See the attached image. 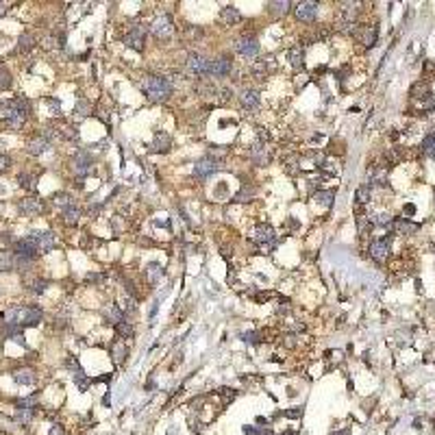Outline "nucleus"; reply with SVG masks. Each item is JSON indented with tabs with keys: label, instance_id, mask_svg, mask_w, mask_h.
Listing matches in <instances>:
<instances>
[{
	"label": "nucleus",
	"instance_id": "f257e3e1",
	"mask_svg": "<svg viewBox=\"0 0 435 435\" xmlns=\"http://www.w3.org/2000/svg\"><path fill=\"white\" fill-rule=\"evenodd\" d=\"M5 327H35L42 322L40 307H9L3 313Z\"/></svg>",
	"mask_w": 435,
	"mask_h": 435
},
{
	"label": "nucleus",
	"instance_id": "f03ea898",
	"mask_svg": "<svg viewBox=\"0 0 435 435\" xmlns=\"http://www.w3.org/2000/svg\"><path fill=\"white\" fill-rule=\"evenodd\" d=\"M142 89H144V94L155 100V103H159V100H165L170 94H172V85H170V81L168 79H163V77H146L142 81Z\"/></svg>",
	"mask_w": 435,
	"mask_h": 435
},
{
	"label": "nucleus",
	"instance_id": "7ed1b4c3",
	"mask_svg": "<svg viewBox=\"0 0 435 435\" xmlns=\"http://www.w3.org/2000/svg\"><path fill=\"white\" fill-rule=\"evenodd\" d=\"M255 242L261 246V251H272L274 244H276L274 229L270 224H257V229H255Z\"/></svg>",
	"mask_w": 435,
	"mask_h": 435
},
{
	"label": "nucleus",
	"instance_id": "20e7f679",
	"mask_svg": "<svg viewBox=\"0 0 435 435\" xmlns=\"http://www.w3.org/2000/svg\"><path fill=\"white\" fill-rule=\"evenodd\" d=\"M370 257H372L376 263L387 261V257H390V237L374 239V242L370 244Z\"/></svg>",
	"mask_w": 435,
	"mask_h": 435
},
{
	"label": "nucleus",
	"instance_id": "39448f33",
	"mask_svg": "<svg viewBox=\"0 0 435 435\" xmlns=\"http://www.w3.org/2000/svg\"><path fill=\"white\" fill-rule=\"evenodd\" d=\"M13 251H15V257H22V259H35L37 246H35V239H33V235H29V237H22V239H17V242H15V246H13Z\"/></svg>",
	"mask_w": 435,
	"mask_h": 435
},
{
	"label": "nucleus",
	"instance_id": "423d86ee",
	"mask_svg": "<svg viewBox=\"0 0 435 435\" xmlns=\"http://www.w3.org/2000/svg\"><path fill=\"white\" fill-rule=\"evenodd\" d=\"M126 46H131L133 50H144V44H146V29L144 26H131V31L126 33L124 37Z\"/></svg>",
	"mask_w": 435,
	"mask_h": 435
},
{
	"label": "nucleus",
	"instance_id": "0eeeda50",
	"mask_svg": "<svg viewBox=\"0 0 435 435\" xmlns=\"http://www.w3.org/2000/svg\"><path fill=\"white\" fill-rule=\"evenodd\" d=\"M318 3H311V0H305V3H298L296 5V17L302 22H311V20H316V15H318Z\"/></svg>",
	"mask_w": 435,
	"mask_h": 435
},
{
	"label": "nucleus",
	"instance_id": "6e6552de",
	"mask_svg": "<svg viewBox=\"0 0 435 435\" xmlns=\"http://www.w3.org/2000/svg\"><path fill=\"white\" fill-rule=\"evenodd\" d=\"M35 239V246H37V253H50L54 244H57V237L50 231H44V233H31Z\"/></svg>",
	"mask_w": 435,
	"mask_h": 435
},
{
	"label": "nucleus",
	"instance_id": "1a4fd4ad",
	"mask_svg": "<svg viewBox=\"0 0 435 435\" xmlns=\"http://www.w3.org/2000/svg\"><path fill=\"white\" fill-rule=\"evenodd\" d=\"M187 66H190L192 74H196V77H207L209 68H211V61L205 59L202 54H192V57L187 59Z\"/></svg>",
	"mask_w": 435,
	"mask_h": 435
},
{
	"label": "nucleus",
	"instance_id": "9d476101",
	"mask_svg": "<svg viewBox=\"0 0 435 435\" xmlns=\"http://www.w3.org/2000/svg\"><path fill=\"white\" fill-rule=\"evenodd\" d=\"M72 170L77 177H85V174L91 172V157L85 153V150H81L77 157H74V161H72Z\"/></svg>",
	"mask_w": 435,
	"mask_h": 435
},
{
	"label": "nucleus",
	"instance_id": "9b49d317",
	"mask_svg": "<svg viewBox=\"0 0 435 435\" xmlns=\"http://www.w3.org/2000/svg\"><path fill=\"white\" fill-rule=\"evenodd\" d=\"M153 33H155V37H159V40H170L172 33H174L170 17H168V15L157 17L155 24H153Z\"/></svg>",
	"mask_w": 435,
	"mask_h": 435
},
{
	"label": "nucleus",
	"instance_id": "f8f14e48",
	"mask_svg": "<svg viewBox=\"0 0 435 435\" xmlns=\"http://www.w3.org/2000/svg\"><path fill=\"white\" fill-rule=\"evenodd\" d=\"M218 170H220V165H218V161L214 159V157H207V159H202V161H198L196 165H194V174H196L198 179H207L209 174H214Z\"/></svg>",
	"mask_w": 435,
	"mask_h": 435
},
{
	"label": "nucleus",
	"instance_id": "ddd939ff",
	"mask_svg": "<svg viewBox=\"0 0 435 435\" xmlns=\"http://www.w3.org/2000/svg\"><path fill=\"white\" fill-rule=\"evenodd\" d=\"M235 48L239 54H244V57H255V54L259 52V44L257 40H253V37H242L237 44H235Z\"/></svg>",
	"mask_w": 435,
	"mask_h": 435
},
{
	"label": "nucleus",
	"instance_id": "4468645a",
	"mask_svg": "<svg viewBox=\"0 0 435 435\" xmlns=\"http://www.w3.org/2000/svg\"><path fill=\"white\" fill-rule=\"evenodd\" d=\"M233 70V63H231L229 57H220L216 61H211V68H209V74H214V77H226Z\"/></svg>",
	"mask_w": 435,
	"mask_h": 435
},
{
	"label": "nucleus",
	"instance_id": "2eb2a0df",
	"mask_svg": "<svg viewBox=\"0 0 435 435\" xmlns=\"http://www.w3.org/2000/svg\"><path fill=\"white\" fill-rule=\"evenodd\" d=\"M220 17L224 20V24H231V26L242 22V13H239L235 7H224V9H222V13H220Z\"/></svg>",
	"mask_w": 435,
	"mask_h": 435
},
{
	"label": "nucleus",
	"instance_id": "dca6fc26",
	"mask_svg": "<svg viewBox=\"0 0 435 435\" xmlns=\"http://www.w3.org/2000/svg\"><path fill=\"white\" fill-rule=\"evenodd\" d=\"M170 135L168 133H157L155 135V142H153V146H150V150L153 153H165L170 148Z\"/></svg>",
	"mask_w": 435,
	"mask_h": 435
},
{
	"label": "nucleus",
	"instance_id": "f3484780",
	"mask_svg": "<svg viewBox=\"0 0 435 435\" xmlns=\"http://www.w3.org/2000/svg\"><path fill=\"white\" fill-rule=\"evenodd\" d=\"M20 211L26 214V216H35V214H40V211H42V202L35 200V198H24L20 202Z\"/></svg>",
	"mask_w": 435,
	"mask_h": 435
},
{
	"label": "nucleus",
	"instance_id": "a211bd4d",
	"mask_svg": "<svg viewBox=\"0 0 435 435\" xmlns=\"http://www.w3.org/2000/svg\"><path fill=\"white\" fill-rule=\"evenodd\" d=\"M48 140L46 137H35L33 142H29V153L31 155H44L46 150H48Z\"/></svg>",
	"mask_w": 435,
	"mask_h": 435
},
{
	"label": "nucleus",
	"instance_id": "6ab92c4d",
	"mask_svg": "<svg viewBox=\"0 0 435 435\" xmlns=\"http://www.w3.org/2000/svg\"><path fill=\"white\" fill-rule=\"evenodd\" d=\"M239 100H242V105H244L246 109H253V107L259 105V94H257L255 89H244L242 96H239Z\"/></svg>",
	"mask_w": 435,
	"mask_h": 435
},
{
	"label": "nucleus",
	"instance_id": "aec40b11",
	"mask_svg": "<svg viewBox=\"0 0 435 435\" xmlns=\"http://www.w3.org/2000/svg\"><path fill=\"white\" fill-rule=\"evenodd\" d=\"M313 200H316L318 205H322V207H331V205H333V200H335V192H333V190H327V192H316V194H313Z\"/></svg>",
	"mask_w": 435,
	"mask_h": 435
},
{
	"label": "nucleus",
	"instance_id": "412c9836",
	"mask_svg": "<svg viewBox=\"0 0 435 435\" xmlns=\"http://www.w3.org/2000/svg\"><path fill=\"white\" fill-rule=\"evenodd\" d=\"M357 37H362V42L366 44V46H374L376 44V26H364L362 31H357Z\"/></svg>",
	"mask_w": 435,
	"mask_h": 435
},
{
	"label": "nucleus",
	"instance_id": "4be33fe9",
	"mask_svg": "<svg viewBox=\"0 0 435 435\" xmlns=\"http://www.w3.org/2000/svg\"><path fill=\"white\" fill-rule=\"evenodd\" d=\"M392 224H394V231H396V233H401V235H403V233H413V231H418V226L411 224V222H407L405 218H396Z\"/></svg>",
	"mask_w": 435,
	"mask_h": 435
},
{
	"label": "nucleus",
	"instance_id": "5701e85b",
	"mask_svg": "<svg viewBox=\"0 0 435 435\" xmlns=\"http://www.w3.org/2000/svg\"><path fill=\"white\" fill-rule=\"evenodd\" d=\"M163 276V268L159 266V263H150L146 268V279L150 281V283H157Z\"/></svg>",
	"mask_w": 435,
	"mask_h": 435
},
{
	"label": "nucleus",
	"instance_id": "b1692460",
	"mask_svg": "<svg viewBox=\"0 0 435 435\" xmlns=\"http://www.w3.org/2000/svg\"><path fill=\"white\" fill-rule=\"evenodd\" d=\"M290 61H292V66L296 70H300L305 66V52L300 50V46H296V48L290 50Z\"/></svg>",
	"mask_w": 435,
	"mask_h": 435
},
{
	"label": "nucleus",
	"instance_id": "393cba45",
	"mask_svg": "<svg viewBox=\"0 0 435 435\" xmlns=\"http://www.w3.org/2000/svg\"><path fill=\"white\" fill-rule=\"evenodd\" d=\"M13 379L20 385H33L35 383V374L31 372V370H17V372L13 374Z\"/></svg>",
	"mask_w": 435,
	"mask_h": 435
},
{
	"label": "nucleus",
	"instance_id": "a878e982",
	"mask_svg": "<svg viewBox=\"0 0 435 435\" xmlns=\"http://www.w3.org/2000/svg\"><path fill=\"white\" fill-rule=\"evenodd\" d=\"M255 194H257V190L253 187V185H251V187H248V185H244V187L235 194L233 200H235V202H248L251 198H255Z\"/></svg>",
	"mask_w": 435,
	"mask_h": 435
},
{
	"label": "nucleus",
	"instance_id": "bb28decb",
	"mask_svg": "<svg viewBox=\"0 0 435 435\" xmlns=\"http://www.w3.org/2000/svg\"><path fill=\"white\" fill-rule=\"evenodd\" d=\"M411 96L413 98H429V83L427 81L415 83V85L411 87Z\"/></svg>",
	"mask_w": 435,
	"mask_h": 435
},
{
	"label": "nucleus",
	"instance_id": "cd10ccee",
	"mask_svg": "<svg viewBox=\"0 0 435 435\" xmlns=\"http://www.w3.org/2000/svg\"><path fill=\"white\" fill-rule=\"evenodd\" d=\"M111 355H114L116 364H122V359L126 357V346L122 344V342H116V344L111 346Z\"/></svg>",
	"mask_w": 435,
	"mask_h": 435
},
{
	"label": "nucleus",
	"instance_id": "c85d7f7f",
	"mask_svg": "<svg viewBox=\"0 0 435 435\" xmlns=\"http://www.w3.org/2000/svg\"><path fill=\"white\" fill-rule=\"evenodd\" d=\"M81 218V211L77 207H68V209H63V220H66V224H77Z\"/></svg>",
	"mask_w": 435,
	"mask_h": 435
},
{
	"label": "nucleus",
	"instance_id": "c756f323",
	"mask_svg": "<svg viewBox=\"0 0 435 435\" xmlns=\"http://www.w3.org/2000/svg\"><path fill=\"white\" fill-rule=\"evenodd\" d=\"M385 181H387V170L383 168H376L370 174V185H385Z\"/></svg>",
	"mask_w": 435,
	"mask_h": 435
},
{
	"label": "nucleus",
	"instance_id": "7c9ffc66",
	"mask_svg": "<svg viewBox=\"0 0 435 435\" xmlns=\"http://www.w3.org/2000/svg\"><path fill=\"white\" fill-rule=\"evenodd\" d=\"M290 3H268V9H270L272 15H285L290 11Z\"/></svg>",
	"mask_w": 435,
	"mask_h": 435
},
{
	"label": "nucleus",
	"instance_id": "2f4dec72",
	"mask_svg": "<svg viewBox=\"0 0 435 435\" xmlns=\"http://www.w3.org/2000/svg\"><path fill=\"white\" fill-rule=\"evenodd\" d=\"M370 196H372V190H370V185H362L357 192H355V198H357V202L359 205H364V202H368L370 200Z\"/></svg>",
	"mask_w": 435,
	"mask_h": 435
},
{
	"label": "nucleus",
	"instance_id": "473e14b6",
	"mask_svg": "<svg viewBox=\"0 0 435 435\" xmlns=\"http://www.w3.org/2000/svg\"><path fill=\"white\" fill-rule=\"evenodd\" d=\"M368 220L372 222V224H379V226L392 224V216H390V214H374V216H370Z\"/></svg>",
	"mask_w": 435,
	"mask_h": 435
},
{
	"label": "nucleus",
	"instance_id": "72a5a7b5",
	"mask_svg": "<svg viewBox=\"0 0 435 435\" xmlns=\"http://www.w3.org/2000/svg\"><path fill=\"white\" fill-rule=\"evenodd\" d=\"M253 159H255L259 165H263V163L268 161V153H266V148H263L261 144L253 148Z\"/></svg>",
	"mask_w": 435,
	"mask_h": 435
},
{
	"label": "nucleus",
	"instance_id": "f704fd0d",
	"mask_svg": "<svg viewBox=\"0 0 435 435\" xmlns=\"http://www.w3.org/2000/svg\"><path fill=\"white\" fill-rule=\"evenodd\" d=\"M105 316H107V320H111V325H114V327L122 322V311H120L118 307H109Z\"/></svg>",
	"mask_w": 435,
	"mask_h": 435
},
{
	"label": "nucleus",
	"instance_id": "c9c22d12",
	"mask_svg": "<svg viewBox=\"0 0 435 435\" xmlns=\"http://www.w3.org/2000/svg\"><path fill=\"white\" fill-rule=\"evenodd\" d=\"M54 205L57 207H63V209H68V207H72L74 202H72V198L68 196V194H54Z\"/></svg>",
	"mask_w": 435,
	"mask_h": 435
},
{
	"label": "nucleus",
	"instance_id": "e433bc0d",
	"mask_svg": "<svg viewBox=\"0 0 435 435\" xmlns=\"http://www.w3.org/2000/svg\"><path fill=\"white\" fill-rule=\"evenodd\" d=\"M15 266V259H11V255L9 253H0V270H11V268Z\"/></svg>",
	"mask_w": 435,
	"mask_h": 435
},
{
	"label": "nucleus",
	"instance_id": "4c0bfd02",
	"mask_svg": "<svg viewBox=\"0 0 435 435\" xmlns=\"http://www.w3.org/2000/svg\"><path fill=\"white\" fill-rule=\"evenodd\" d=\"M116 329H118V335L120 337H131L133 335V327L128 325V322H120V325H116Z\"/></svg>",
	"mask_w": 435,
	"mask_h": 435
},
{
	"label": "nucleus",
	"instance_id": "58836bf2",
	"mask_svg": "<svg viewBox=\"0 0 435 435\" xmlns=\"http://www.w3.org/2000/svg\"><path fill=\"white\" fill-rule=\"evenodd\" d=\"M9 85H11V74L0 66V89H7Z\"/></svg>",
	"mask_w": 435,
	"mask_h": 435
},
{
	"label": "nucleus",
	"instance_id": "ea45409f",
	"mask_svg": "<svg viewBox=\"0 0 435 435\" xmlns=\"http://www.w3.org/2000/svg\"><path fill=\"white\" fill-rule=\"evenodd\" d=\"M422 150H424V153H433V150H435V133H431L427 140L422 142Z\"/></svg>",
	"mask_w": 435,
	"mask_h": 435
},
{
	"label": "nucleus",
	"instance_id": "a19ab883",
	"mask_svg": "<svg viewBox=\"0 0 435 435\" xmlns=\"http://www.w3.org/2000/svg\"><path fill=\"white\" fill-rule=\"evenodd\" d=\"M31 46H33V37H31V35H22V37H20V48H22V50H29Z\"/></svg>",
	"mask_w": 435,
	"mask_h": 435
},
{
	"label": "nucleus",
	"instance_id": "79ce46f5",
	"mask_svg": "<svg viewBox=\"0 0 435 435\" xmlns=\"http://www.w3.org/2000/svg\"><path fill=\"white\" fill-rule=\"evenodd\" d=\"M20 185L26 190H33V179L29 177V174H20Z\"/></svg>",
	"mask_w": 435,
	"mask_h": 435
},
{
	"label": "nucleus",
	"instance_id": "37998d69",
	"mask_svg": "<svg viewBox=\"0 0 435 435\" xmlns=\"http://www.w3.org/2000/svg\"><path fill=\"white\" fill-rule=\"evenodd\" d=\"M9 165H11V159H9L7 155H0V172H5Z\"/></svg>",
	"mask_w": 435,
	"mask_h": 435
},
{
	"label": "nucleus",
	"instance_id": "c03bdc74",
	"mask_svg": "<svg viewBox=\"0 0 435 435\" xmlns=\"http://www.w3.org/2000/svg\"><path fill=\"white\" fill-rule=\"evenodd\" d=\"M31 290L33 292H44L46 290V281H33L31 283Z\"/></svg>",
	"mask_w": 435,
	"mask_h": 435
},
{
	"label": "nucleus",
	"instance_id": "a18cd8bd",
	"mask_svg": "<svg viewBox=\"0 0 435 435\" xmlns=\"http://www.w3.org/2000/svg\"><path fill=\"white\" fill-rule=\"evenodd\" d=\"M124 309L126 311H133L135 309V300L131 298V296H126V298H124Z\"/></svg>",
	"mask_w": 435,
	"mask_h": 435
},
{
	"label": "nucleus",
	"instance_id": "49530a36",
	"mask_svg": "<svg viewBox=\"0 0 435 435\" xmlns=\"http://www.w3.org/2000/svg\"><path fill=\"white\" fill-rule=\"evenodd\" d=\"M79 111H81V116H87V111H89V105L85 103V100H81V103H79Z\"/></svg>",
	"mask_w": 435,
	"mask_h": 435
},
{
	"label": "nucleus",
	"instance_id": "de8ad7c7",
	"mask_svg": "<svg viewBox=\"0 0 435 435\" xmlns=\"http://www.w3.org/2000/svg\"><path fill=\"white\" fill-rule=\"evenodd\" d=\"M48 435H66V433H63V429L59 427V424H54V427L50 429V433H48Z\"/></svg>",
	"mask_w": 435,
	"mask_h": 435
},
{
	"label": "nucleus",
	"instance_id": "09e8293b",
	"mask_svg": "<svg viewBox=\"0 0 435 435\" xmlns=\"http://www.w3.org/2000/svg\"><path fill=\"white\" fill-rule=\"evenodd\" d=\"M300 413H302V409H292V411H285V415H288V418H298Z\"/></svg>",
	"mask_w": 435,
	"mask_h": 435
},
{
	"label": "nucleus",
	"instance_id": "8fccbe9b",
	"mask_svg": "<svg viewBox=\"0 0 435 435\" xmlns=\"http://www.w3.org/2000/svg\"><path fill=\"white\" fill-rule=\"evenodd\" d=\"M242 337H244L246 342H259V339H257V333H244Z\"/></svg>",
	"mask_w": 435,
	"mask_h": 435
},
{
	"label": "nucleus",
	"instance_id": "3c124183",
	"mask_svg": "<svg viewBox=\"0 0 435 435\" xmlns=\"http://www.w3.org/2000/svg\"><path fill=\"white\" fill-rule=\"evenodd\" d=\"M48 105H50V109L54 111V114L59 116V103H57V100H52V98H50V100H48Z\"/></svg>",
	"mask_w": 435,
	"mask_h": 435
},
{
	"label": "nucleus",
	"instance_id": "603ef678",
	"mask_svg": "<svg viewBox=\"0 0 435 435\" xmlns=\"http://www.w3.org/2000/svg\"><path fill=\"white\" fill-rule=\"evenodd\" d=\"M405 214H407V216H413V214H415V207H413V205H407V207H405Z\"/></svg>",
	"mask_w": 435,
	"mask_h": 435
},
{
	"label": "nucleus",
	"instance_id": "864d4df0",
	"mask_svg": "<svg viewBox=\"0 0 435 435\" xmlns=\"http://www.w3.org/2000/svg\"><path fill=\"white\" fill-rule=\"evenodd\" d=\"M87 281H100V274H87Z\"/></svg>",
	"mask_w": 435,
	"mask_h": 435
},
{
	"label": "nucleus",
	"instance_id": "5fc2aeb1",
	"mask_svg": "<svg viewBox=\"0 0 435 435\" xmlns=\"http://www.w3.org/2000/svg\"><path fill=\"white\" fill-rule=\"evenodd\" d=\"M285 435H296V433H285Z\"/></svg>",
	"mask_w": 435,
	"mask_h": 435
}]
</instances>
